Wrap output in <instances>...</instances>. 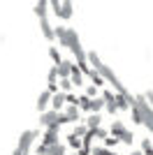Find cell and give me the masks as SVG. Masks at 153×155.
Instances as JSON below:
<instances>
[{
  "label": "cell",
  "mask_w": 153,
  "mask_h": 155,
  "mask_svg": "<svg viewBox=\"0 0 153 155\" xmlns=\"http://www.w3.org/2000/svg\"><path fill=\"white\" fill-rule=\"evenodd\" d=\"M86 56H88V65H90V67H95V70L100 72V74H102V79H104V81H107V84L111 86V88H114L116 93H121V95H127V88L121 84V79H118V77L114 74V70H111L109 65H104V63H102V60H100V56H97L95 51H88Z\"/></svg>",
  "instance_id": "obj_1"
},
{
  "label": "cell",
  "mask_w": 153,
  "mask_h": 155,
  "mask_svg": "<svg viewBox=\"0 0 153 155\" xmlns=\"http://www.w3.org/2000/svg\"><path fill=\"white\" fill-rule=\"evenodd\" d=\"M134 104H137V109H139V116H141V125L146 130L153 132V107L148 104L146 95H134Z\"/></svg>",
  "instance_id": "obj_2"
},
{
  "label": "cell",
  "mask_w": 153,
  "mask_h": 155,
  "mask_svg": "<svg viewBox=\"0 0 153 155\" xmlns=\"http://www.w3.org/2000/svg\"><path fill=\"white\" fill-rule=\"evenodd\" d=\"M109 132H111V134H114L121 143H125V146H132V143H134V134L121 123V120H114L111 127H109Z\"/></svg>",
  "instance_id": "obj_3"
},
{
  "label": "cell",
  "mask_w": 153,
  "mask_h": 155,
  "mask_svg": "<svg viewBox=\"0 0 153 155\" xmlns=\"http://www.w3.org/2000/svg\"><path fill=\"white\" fill-rule=\"evenodd\" d=\"M37 137H39V130H25V132H21L16 146H19L23 153H32V146L37 141Z\"/></svg>",
  "instance_id": "obj_4"
},
{
  "label": "cell",
  "mask_w": 153,
  "mask_h": 155,
  "mask_svg": "<svg viewBox=\"0 0 153 155\" xmlns=\"http://www.w3.org/2000/svg\"><path fill=\"white\" fill-rule=\"evenodd\" d=\"M39 125L44 130H60V120H58V111L46 109L39 114Z\"/></svg>",
  "instance_id": "obj_5"
},
{
  "label": "cell",
  "mask_w": 153,
  "mask_h": 155,
  "mask_svg": "<svg viewBox=\"0 0 153 155\" xmlns=\"http://www.w3.org/2000/svg\"><path fill=\"white\" fill-rule=\"evenodd\" d=\"M51 95H53V93H51L49 88H44V91L39 93V97H37V111L39 114L46 111V109H51Z\"/></svg>",
  "instance_id": "obj_6"
},
{
  "label": "cell",
  "mask_w": 153,
  "mask_h": 155,
  "mask_svg": "<svg viewBox=\"0 0 153 155\" xmlns=\"http://www.w3.org/2000/svg\"><path fill=\"white\" fill-rule=\"evenodd\" d=\"M70 81L74 88H81L83 84H86V77H83V72L79 65H72V72H70Z\"/></svg>",
  "instance_id": "obj_7"
},
{
  "label": "cell",
  "mask_w": 153,
  "mask_h": 155,
  "mask_svg": "<svg viewBox=\"0 0 153 155\" xmlns=\"http://www.w3.org/2000/svg\"><path fill=\"white\" fill-rule=\"evenodd\" d=\"M72 16H74L72 0H60V14H58V19H60V21H70Z\"/></svg>",
  "instance_id": "obj_8"
},
{
  "label": "cell",
  "mask_w": 153,
  "mask_h": 155,
  "mask_svg": "<svg viewBox=\"0 0 153 155\" xmlns=\"http://www.w3.org/2000/svg\"><path fill=\"white\" fill-rule=\"evenodd\" d=\"M65 111V116H67V123H76V120H81V109H79V104H67V109Z\"/></svg>",
  "instance_id": "obj_9"
},
{
  "label": "cell",
  "mask_w": 153,
  "mask_h": 155,
  "mask_svg": "<svg viewBox=\"0 0 153 155\" xmlns=\"http://www.w3.org/2000/svg\"><path fill=\"white\" fill-rule=\"evenodd\" d=\"M65 93L63 91H58V93H53V95H51V109L53 111H63L65 109Z\"/></svg>",
  "instance_id": "obj_10"
},
{
  "label": "cell",
  "mask_w": 153,
  "mask_h": 155,
  "mask_svg": "<svg viewBox=\"0 0 153 155\" xmlns=\"http://www.w3.org/2000/svg\"><path fill=\"white\" fill-rule=\"evenodd\" d=\"M58 130H44V134L39 137V143H44V146H53V143H58Z\"/></svg>",
  "instance_id": "obj_11"
},
{
  "label": "cell",
  "mask_w": 153,
  "mask_h": 155,
  "mask_svg": "<svg viewBox=\"0 0 153 155\" xmlns=\"http://www.w3.org/2000/svg\"><path fill=\"white\" fill-rule=\"evenodd\" d=\"M72 65H74V63H70V60H60V63L56 65V67H58V77H60V79H70Z\"/></svg>",
  "instance_id": "obj_12"
},
{
  "label": "cell",
  "mask_w": 153,
  "mask_h": 155,
  "mask_svg": "<svg viewBox=\"0 0 153 155\" xmlns=\"http://www.w3.org/2000/svg\"><path fill=\"white\" fill-rule=\"evenodd\" d=\"M86 77H88L90 81H93V84L97 86V88H102V86L107 84V81H104V79H102V74H100V72L95 70V67H90V70H88V74H86Z\"/></svg>",
  "instance_id": "obj_13"
},
{
  "label": "cell",
  "mask_w": 153,
  "mask_h": 155,
  "mask_svg": "<svg viewBox=\"0 0 153 155\" xmlns=\"http://www.w3.org/2000/svg\"><path fill=\"white\" fill-rule=\"evenodd\" d=\"M65 139H67V146H70V148H74V150H79L83 146V141H81V137H76L74 132H72V134H67L65 137Z\"/></svg>",
  "instance_id": "obj_14"
},
{
  "label": "cell",
  "mask_w": 153,
  "mask_h": 155,
  "mask_svg": "<svg viewBox=\"0 0 153 155\" xmlns=\"http://www.w3.org/2000/svg\"><path fill=\"white\" fill-rule=\"evenodd\" d=\"M100 114H88V118H86V127L88 130H95V127H100Z\"/></svg>",
  "instance_id": "obj_15"
},
{
  "label": "cell",
  "mask_w": 153,
  "mask_h": 155,
  "mask_svg": "<svg viewBox=\"0 0 153 155\" xmlns=\"http://www.w3.org/2000/svg\"><path fill=\"white\" fill-rule=\"evenodd\" d=\"M139 150H141L144 155H151V153H153V139H141Z\"/></svg>",
  "instance_id": "obj_16"
},
{
  "label": "cell",
  "mask_w": 153,
  "mask_h": 155,
  "mask_svg": "<svg viewBox=\"0 0 153 155\" xmlns=\"http://www.w3.org/2000/svg\"><path fill=\"white\" fill-rule=\"evenodd\" d=\"M118 143H121V141H118V139H116L114 134H111V137L107 134V137H104V139H102V146H107V148H116Z\"/></svg>",
  "instance_id": "obj_17"
},
{
  "label": "cell",
  "mask_w": 153,
  "mask_h": 155,
  "mask_svg": "<svg viewBox=\"0 0 153 155\" xmlns=\"http://www.w3.org/2000/svg\"><path fill=\"white\" fill-rule=\"evenodd\" d=\"M49 58L53 60V65H58L60 60H63V56H60V51H58L56 46H49Z\"/></svg>",
  "instance_id": "obj_18"
},
{
  "label": "cell",
  "mask_w": 153,
  "mask_h": 155,
  "mask_svg": "<svg viewBox=\"0 0 153 155\" xmlns=\"http://www.w3.org/2000/svg\"><path fill=\"white\" fill-rule=\"evenodd\" d=\"M49 155H65V146L60 141L53 143V146H49Z\"/></svg>",
  "instance_id": "obj_19"
},
{
  "label": "cell",
  "mask_w": 153,
  "mask_h": 155,
  "mask_svg": "<svg viewBox=\"0 0 153 155\" xmlns=\"http://www.w3.org/2000/svg\"><path fill=\"white\" fill-rule=\"evenodd\" d=\"M72 81L70 79H60V84H58V91H63V93H72Z\"/></svg>",
  "instance_id": "obj_20"
},
{
  "label": "cell",
  "mask_w": 153,
  "mask_h": 155,
  "mask_svg": "<svg viewBox=\"0 0 153 155\" xmlns=\"http://www.w3.org/2000/svg\"><path fill=\"white\" fill-rule=\"evenodd\" d=\"M49 12L58 19V14H60V0H49Z\"/></svg>",
  "instance_id": "obj_21"
},
{
  "label": "cell",
  "mask_w": 153,
  "mask_h": 155,
  "mask_svg": "<svg viewBox=\"0 0 153 155\" xmlns=\"http://www.w3.org/2000/svg\"><path fill=\"white\" fill-rule=\"evenodd\" d=\"M93 155H116L111 148H107V146H95L93 148Z\"/></svg>",
  "instance_id": "obj_22"
},
{
  "label": "cell",
  "mask_w": 153,
  "mask_h": 155,
  "mask_svg": "<svg viewBox=\"0 0 153 155\" xmlns=\"http://www.w3.org/2000/svg\"><path fill=\"white\" fill-rule=\"evenodd\" d=\"M86 132H88V127H86V123H76V125H74V134H76V137H83V134H86Z\"/></svg>",
  "instance_id": "obj_23"
},
{
  "label": "cell",
  "mask_w": 153,
  "mask_h": 155,
  "mask_svg": "<svg viewBox=\"0 0 153 155\" xmlns=\"http://www.w3.org/2000/svg\"><path fill=\"white\" fill-rule=\"evenodd\" d=\"M65 102H67V104H79V95H74V93H65Z\"/></svg>",
  "instance_id": "obj_24"
},
{
  "label": "cell",
  "mask_w": 153,
  "mask_h": 155,
  "mask_svg": "<svg viewBox=\"0 0 153 155\" xmlns=\"http://www.w3.org/2000/svg\"><path fill=\"white\" fill-rule=\"evenodd\" d=\"M83 95H88V97H97V86H95V84L86 86V93H83Z\"/></svg>",
  "instance_id": "obj_25"
},
{
  "label": "cell",
  "mask_w": 153,
  "mask_h": 155,
  "mask_svg": "<svg viewBox=\"0 0 153 155\" xmlns=\"http://www.w3.org/2000/svg\"><path fill=\"white\" fill-rule=\"evenodd\" d=\"M107 134H109L107 130H102V127H95V139H104Z\"/></svg>",
  "instance_id": "obj_26"
},
{
  "label": "cell",
  "mask_w": 153,
  "mask_h": 155,
  "mask_svg": "<svg viewBox=\"0 0 153 155\" xmlns=\"http://www.w3.org/2000/svg\"><path fill=\"white\" fill-rule=\"evenodd\" d=\"M76 155H93V148H88V146H81V148L76 150Z\"/></svg>",
  "instance_id": "obj_27"
},
{
  "label": "cell",
  "mask_w": 153,
  "mask_h": 155,
  "mask_svg": "<svg viewBox=\"0 0 153 155\" xmlns=\"http://www.w3.org/2000/svg\"><path fill=\"white\" fill-rule=\"evenodd\" d=\"M144 95H146V100H148V104H151V107H153V91H146V93H144Z\"/></svg>",
  "instance_id": "obj_28"
},
{
  "label": "cell",
  "mask_w": 153,
  "mask_h": 155,
  "mask_svg": "<svg viewBox=\"0 0 153 155\" xmlns=\"http://www.w3.org/2000/svg\"><path fill=\"white\" fill-rule=\"evenodd\" d=\"M12 155H28V153H23V150H21L19 146H16V148H14V153H12Z\"/></svg>",
  "instance_id": "obj_29"
},
{
  "label": "cell",
  "mask_w": 153,
  "mask_h": 155,
  "mask_svg": "<svg viewBox=\"0 0 153 155\" xmlns=\"http://www.w3.org/2000/svg\"><path fill=\"white\" fill-rule=\"evenodd\" d=\"M130 155H144V153H141V150H132Z\"/></svg>",
  "instance_id": "obj_30"
},
{
  "label": "cell",
  "mask_w": 153,
  "mask_h": 155,
  "mask_svg": "<svg viewBox=\"0 0 153 155\" xmlns=\"http://www.w3.org/2000/svg\"><path fill=\"white\" fill-rule=\"evenodd\" d=\"M28 155H32V153H28Z\"/></svg>",
  "instance_id": "obj_31"
}]
</instances>
